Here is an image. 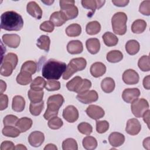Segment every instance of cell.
<instances>
[{
    "instance_id": "cell-10",
    "label": "cell",
    "mask_w": 150,
    "mask_h": 150,
    "mask_svg": "<svg viewBox=\"0 0 150 150\" xmlns=\"http://www.w3.org/2000/svg\"><path fill=\"white\" fill-rule=\"evenodd\" d=\"M139 79V77L138 73L133 69H128L123 73L122 80L127 84H135L138 83Z\"/></svg>"
},
{
    "instance_id": "cell-38",
    "label": "cell",
    "mask_w": 150,
    "mask_h": 150,
    "mask_svg": "<svg viewBox=\"0 0 150 150\" xmlns=\"http://www.w3.org/2000/svg\"><path fill=\"white\" fill-rule=\"evenodd\" d=\"M83 146L87 150H93L97 148V141L96 139L91 136H87L83 139Z\"/></svg>"
},
{
    "instance_id": "cell-36",
    "label": "cell",
    "mask_w": 150,
    "mask_h": 150,
    "mask_svg": "<svg viewBox=\"0 0 150 150\" xmlns=\"http://www.w3.org/2000/svg\"><path fill=\"white\" fill-rule=\"evenodd\" d=\"M16 80L18 84L23 86H26L32 81V74L27 72L21 71L17 76Z\"/></svg>"
},
{
    "instance_id": "cell-48",
    "label": "cell",
    "mask_w": 150,
    "mask_h": 150,
    "mask_svg": "<svg viewBox=\"0 0 150 150\" xmlns=\"http://www.w3.org/2000/svg\"><path fill=\"white\" fill-rule=\"evenodd\" d=\"M18 118L16 116L10 114L5 116L3 120V123L5 126H15L16 124Z\"/></svg>"
},
{
    "instance_id": "cell-7",
    "label": "cell",
    "mask_w": 150,
    "mask_h": 150,
    "mask_svg": "<svg viewBox=\"0 0 150 150\" xmlns=\"http://www.w3.org/2000/svg\"><path fill=\"white\" fill-rule=\"evenodd\" d=\"M131 108L134 115L135 117L140 118L149 109V104L144 98H137L132 103Z\"/></svg>"
},
{
    "instance_id": "cell-23",
    "label": "cell",
    "mask_w": 150,
    "mask_h": 150,
    "mask_svg": "<svg viewBox=\"0 0 150 150\" xmlns=\"http://www.w3.org/2000/svg\"><path fill=\"white\" fill-rule=\"evenodd\" d=\"M32 120L28 117H22L18 120L16 126L21 132H25L29 129L32 125Z\"/></svg>"
},
{
    "instance_id": "cell-20",
    "label": "cell",
    "mask_w": 150,
    "mask_h": 150,
    "mask_svg": "<svg viewBox=\"0 0 150 150\" xmlns=\"http://www.w3.org/2000/svg\"><path fill=\"white\" fill-rule=\"evenodd\" d=\"M106 71L105 66L101 62H96L90 67V73L94 77L102 76Z\"/></svg>"
},
{
    "instance_id": "cell-50",
    "label": "cell",
    "mask_w": 150,
    "mask_h": 150,
    "mask_svg": "<svg viewBox=\"0 0 150 150\" xmlns=\"http://www.w3.org/2000/svg\"><path fill=\"white\" fill-rule=\"evenodd\" d=\"M91 82L86 79H83L82 83L79 87V88L77 90V91L76 92L78 94H81L84 93L87 91L91 88Z\"/></svg>"
},
{
    "instance_id": "cell-8",
    "label": "cell",
    "mask_w": 150,
    "mask_h": 150,
    "mask_svg": "<svg viewBox=\"0 0 150 150\" xmlns=\"http://www.w3.org/2000/svg\"><path fill=\"white\" fill-rule=\"evenodd\" d=\"M76 98L83 104H89L96 101L98 98V95L96 91L90 90L84 93L78 94Z\"/></svg>"
},
{
    "instance_id": "cell-3",
    "label": "cell",
    "mask_w": 150,
    "mask_h": 150,
    "mask_svg": "<svg viewBox=\"0 0 150 150\" xmlns=\"http://www.w3.org/2000/svg\"><path fill=\"white\" fill-rule=\"evenodd\" d=\"M63 103L64 98L61 94H54L50 96L47 101V109L43 115L45 119L50 120L57 116L59 110Z\"/></svg>"
},
{
    "instance_id": "cell-60",
    "label": "cell",
    "mask_w": 150,
    "mask_h": 150,
    "mask_svg": "<svg viewBox=\"0 0 150 150\" xmlns=\"http://www.w3.org/2000/svg\"><path fill=\"white\" fill-rule=\"evenodd\" d=\"M149 138L148 137L146 139H145L143 141V145L145 148L146 149H149Z\"/></svg>"
},
{
    "instance_id": "cell-56",
    "label": "cell",
    "mask_w": 150,
    "mask_h": 150,
    "mask_svg": "<svg viewBox=\"0 0 150 150\" xmlns=\"http://www.w3.org/2000/svg\"><path fill=\"white\" fill-rule=\"evenodd\" d=\"M149 112H150V111L148 109V110H146L144 114H143L142 117H143V120L144 121V122L145 123H146L148 128L149 127Z\"/></svg>"
},
{
    "instance_id": "cell-4",
    "label": "cell",
    "mask_w": 150,
    "mask_h": 150,
    "mask_svg": "<svg viewBox=\"0 0 150 150\" xmlns=\"http://www.w3.org/2000/svg\"><path fill=\"white\" fill-rule=\"evenodd\" d=\"M127 16L122 12L115 13L112 19L111 23L114 32L118 35H123L127 32Z\"/></svg>"
},
{
    "instance_id": "cell-31",
    "label": "cell",
    "mask_w": 150,
    "mask_h": 150,
    "mask_svg": "<svg viewBox=\"0 0 150 150\" xmlns=\"http://www.w3.org/2000/svg\"><path fill=\"white\" fill-rule=\"evenodd\" d=\"M81 32V26L77 23L70 25L66 29V33L70 37H76L79 36Z\"/></svg>"
},
{
    "instance_id": "cell-32",
    "label": "cell",
    "mask_w": 150,
    "mask_h": 150,
    "mask_svg": "<svg viewBox=\"0 0 150 150\" xmlns=\"http://www.w3.org/2000/svg\"><path fill=\"white\" fill-rule=\"evenodd\" d=\"M46 81L42 77H36L30 84V89L35 91H43V89L45 87Z\"/></svg>"
},
{
    "instance_id": "cell-35",
    "label": "cell",
    "mask_w": 150,
    "mask_h": 150,
    "mask_svg": "<svg viewBox=\"0 0 150 150\" xmlns=\"http://www.w3.org/2000/svg\"><path fill=\"white\" fill-rule=\"evenodd\" d=\"M123 58L121 52L117 50H113L107 54L106 59L110 63H117L120 62Z\"/></svg>"
},
{
    "instance_id": "cell-15",
    "label": "cell",
    "mask_w": 150,
    "mask_h": 150,
    "mask_svg": "<svg viewBox=\"0 0 150 150\" xmlns=\"http://www.w3.org/2000/svg\"><path fill=\"white\" fill-rule=\"evenodd\" d=\"M86 112L89 117L94 120L100 119L103 117L105 114L104 110L96 105H90L87 108Z\"/></svg>"
},
{
    "instance_id": "cell-29",
    "label": "cell",
    "mask_w": 150,
    "mask_h": 150,
    "mask_svg": "<svg viewBox=\"0 0 150 150\" xmlns=\"http://www.w3.org/2000/svg\"><path fill=\"white\" fill-rule=\"evenodd\" d=\"M146 27V23L144 20L137 19L135 21L131 26L132 32L134 33H141L144 32Z\"/></svg>"
},
{
    "instance_id": "cell-26",
    "label": "cell",
    "mask_w": 150,
    "mask_h": 150,
    "mask_svg": "<svg viewBox=\"0 0 150 150\" xmlns=\"http://www.w3.org/2000/svg\"><path fill=\"white\" fill-rule=\"evenodd\" d=\"M103 39L104 44L108 47L115 46L118 42V38L110 32H105L103 35Z\"/></svg>"
},
{
    "instance_id": "cell-34",
    "label": "cell",
    "mask_w": 150,
    "mask_h": 150,
    "mask_svg": "<svg viewBox=\"0 0 150 150\" xmlns=\"http://www.w3.org/2000/svg\"><path fill=\"white\" fill-rule=\"evenodd\" d=\"M83 79L80 76H76L73 78L70 81L67 83L66 87L67 88L71 91L76 92L77 90L79 88Z\"/></svg>"
},
{
    "instance_id": "cell-51",
    "label": "cell",
    "mask_w": 150,
    "mask_h": 150,
    "mask_svg": "<svg viewBox=\"0 0 150 150\" xmlns=\"http://www.w3.org/2000/svg\"><path fill=\"white\" fill-rule=\"evenodd\" d=\"M54 25L50 21L43 22L40 25V29L46 32H52L54 30Z\"/></svg>"
},
{
    "instance_id": "cell-43",
    "label": "cell",
    "mask_w": 150,
    "mask_h": 150,
    "mask_svg": "<svg viewBox=\"0 0 150 150\" xmlns=\"http://www.w3.org/2000/svg\"><path fill=\"white\" fill-rule=\"evenodd\" d=\"M62 148L63 150H77L78 149L77 143L73 138H67L62 143Z\"/></svg>"
},
{
    "instance_id": "cell-59",
    "label": "cell",
    "mask_w": 150,
    "mask_h": 150,
    "mask_svg": "<svg viewBox=\"0 0 150 150\" xmlns=\"http://www.w3.org/2000/svg\"><path fill=\"white\" fill-rule=\"evenodd\" d=\"M6 83L4 82L3 80H1V89H0L1 94H3V92L6 90Z\"/></svg>"
},
{
    "instance_id": "cell-21",
    "label": "cell",
    "mask_w": 150,
    "mask_h": 150,
    "mask_svg": "<svg viewBox=\"0 0 150 150\" xmlns=\"http://www.w3.org/2000/svg\"><path fill=\"white\" fill-rule=\"evenodd\" d=\"M50 21L56 26L63 25L67 20L64 13L61 11L53 12L50 16Z\"/></svg>"
},
{
    "instance_id": "cell-44",
    "label": "cell",
    "mask_w": 150,
    "mask_h": 150,
    "mask_svg": "<svg viewBox=\"0 0 150 150\" xmlns=\"http://www.w3.org/2000/svg\"><path fill=\"white\" fill-rule=\"evenodd\" d=\"M48 126L52 129H58L60 128L63 125V122L61 118L57 117V116L50 118L48 121Z\"/></svg>"
},
{
    "instance_id": "cell-49",
    "label": "cell",
    "mask_w": 150,
    "mask_h": 150,
    "mask_svg": "<svg viewBox=\"0 0 150 150\" xmlns=\"http://www.w3.org/2000/svg\"><path fill=\"white\" fill-rule=\"evenodd\" d=\"M139 12L142 15L149 16L150 15V1H144L139 8Z\"/></svg>"
},
{
    "instance_id": "cell-28",
    "label": "cell",
    "mask_w": 150,
    "mask_h": 150,
    "mask_svg": "<svg viewBox=\"0 0 150 150\" xmlns=\"http://www.w3.org/2000/svg\"><path fill=\"white\" fill-rule=\"evenodd\" d=\"M15 68L9 62L2 60L1 66L0 69V73L2 76L8 77L11 75L13 69Z\"/></svg>"
},
{
    "instance_id": "cell-25",
    "label": "cell",
    "mask_w": 150,
    "mask_h": 150,
    "mask_svg": "<svg viewBox=\"0 0 150 150\" xmlns=\"http://www.w3.org/2000/svg\"><path fill=\"white\" fill-rule=\"evenodd\" d=\"M101 87L104 92L111 93L115 88V81L111 77H106L101 81Z\"/></svg>"
},
{
    "instance_id": "cell-57",
    "label": "cell",
    "mask_w": 150,
    "mask_h": 150,
    "mask_svg": "<svg viewBox=\"0 0 150 150\" xmlns=\"http://www.w3.org/2000/svg\"><path fill=\"white\" fill-rule=\"evenodd\" d=\"M150 79V76L148 75L147 76H146L144 80H143V86L144 87V88L146 90H149L150 88V83H149V79Z\"/></svg>"
},
{
    "instance_id": "cell-45",
    "label": "cell",
    "mask_w": 150,
    "mask_h": 150,
    "mask_svg": "<svg viewBox=\"0 0 150 150\" xmlns=\"http://www.w3.org/2000/svg\"><path fill=\"white\" fill-rule=\"evenodd\" d=\"M77 128L80 133L86 135H89L93 131L92 126L90 124L85 122L79 124L77 126Z\"/></svg>"
},
{
    "instance_id": "cell-16",
    "label": "cell",
    "mask_w": 150,
    "mask_h": 150,
    "mask_svg": "<svg viewBox=\"0 0 150 150\" xmlns=\"http://www.w3.org/2000/svg\"><path fill=\"white\" fill-rule=\"evenodd\" d=\"M45 140L44 134L40 131H35L31 132L28 137V141L30 145L34 147L40 146Z\"/></svg>"
},
{
    "instance_id": "cell-53",
    "label": "cell",
    "mask_w": 150,
    "mask_h": 150,
    "mask_svg": "<svg viewBox=\"0 0 150 150\" xmlns=\"http://www.w3.org/2000/svg\"><path fill=\"white\" fill-rule=\"evenodd\" d=\"M8 105V97L6 95L1 94L0 95V110L1 111L6 109Z\"/></svg>"
},
{
    "instance_id": "cell-39",
    "label": "cell",
    "mask_w": 150,
    "mask_h": 150,
    "mask_svg": "<svg viewBox=\"0 0 150 150\" xmlns=\"http://www.w3.org/2000/svg\"><path fill=\"white\" fill-rule=\"evenodd\" d=\"M21 71L27 72L30 74H33L37 71V64L32 60L25 62L21 67Z\"/></svg>"
},
{
    "instance_id": "cell-30",
    "label": "cell",
    "mask_w": 150,
    "mask_h": 150,
    "mask_svg": "<svg viewBox=\"0 0 150 150\" xmlns=\"http://www.w3.org/2000/svg\"><path fill=\"white\" fill-rule=\"evenodd\" d=\"M50 40L49 37L47 35H42L37 40V46L39 49L44 50L46 52H49L50 49Z\"/></svg>"
},
{
    "instance_id": "cell-62",
    "label": "cell",
    "mask_w": 150,
    "mask_h": 150,
    "mask_svg": "<svg viewBox=\"0 0 150 150\" xmlns=\"http://www.w3.org/2000/svg\"><path fill=\"white\" fill-rule=\"evenodd\" d=\"M42 2H43V3H45V4H47L48 5H50V4L51 5V4H52L54 1H47V2H46V1H42Z\"/></svg>"
},
{
    "instance_id": "cell-58",
    "label": "cell",
    "mask_w": 150,
    "mask_h": 150,
    "mask_svg": "<svg viewBox=\"0 0 150 150\" xmlns=\"http://www.w3.org/2000/svg\"><path fill=\"white\" fill-rule=\"evenodd\" d=\"M44 149L45 150H47V149H49V150H51V149H53V150H57V148L56 147V146L54 144H47V145H46V146L44 148Z\"/></svg>"
},
{
    "instance_id": "cell-54",
    "label": "cell",
    "mask_w": 150,
    "mask_h": 150,
    "mask_svg": "<svg viewBox=\"0 0 150 150\" xmlns=\"http://www.w3.org/2000/svg\"><path fill=\"white\" fill-rule=\"evenodd\" d=\"M15 149V145L11 141H5L2 142L1 145V150H13Z\"/></svg>"
},
{
    "instance_id": "cell-47",
    "label": "cell",
    "mask_w": 150,
    "mask_h": 150,
    "mask_svg": "<svg viewBox=\"0 0 150 150\" xmlns=\"http://www.w3.org/2000/svg\"><path fill=\"white\" fill-rule=\"evenodd\" d=\"M45 88L47 91H50L58 90L60 88V83L59 81L57 80H49L46 82Z\"/></svg>"
},
{
    "instance_id": "cell-2",
    "label": "cell",
    "mask_w": 150,
    "mask_h": 150,
    "mask_svg": "<svg viewBox=\"0 0 150 150\" xmlns=\"http://www.w3.org/2000/svg\"><path fill=\"white\" fill-rule=\"evenodd\" d=\"M23 20L21 15L11 11L1 16V28L8 31H19L23 28Z\"/></svg>"
},
{
    "instance_id": "cell-6",
    "label": "cell",
    "mask_w": 150,
    "mask_h": 150,
    "mask_svg": "<svg viewBox=\"0 0 150 150\" xmlns=\"http://www.w3.org/2000/svg\"><path fill=\"white\" fill-rule=\"evenodd\" d=\"M60 11L64 13L67 20L76 18L79 13L78 8L75 6V1L73 0H61L59 2Z\"/></svg>"
},
{
    "instance_id": "cell-18",
    "label": "cell",
    "mask_w": 150,
    "mask_h": 150,
    "mask_svg": "<svg viewBox=\"0 0 150 150\" xmlns=\"http://www.w3.org/2000/svg\"><path fill=\"white\" fill-rule=\"evenodd\" d=\"M67 50L71 54L81 53L83 50V43L78 40H71L67 45Z\"/></svg>"
},
{
    "instance_id": "cell-52",
    "label": "cell",
    "mask_w": 150,
    "mask_h": 150,
    "mask_svg": "<svg viewBox=\"0 0 150 150\" xmlns=\"http://www.w3.org/2000/svg\"><path fill=\"white\" fill-rule=\"evenodd\" d=\"M2 60H5V61L9 62L11 63L12 64V65L15 68L18 64V56L16 54L13 53H9L4 57V59Z\"/></svg>"
},
{
    "instance_id": "cell-61",
    "label": "cell",
    "mask_w": 150,
    "mask_h": 150,
    "mask_svg": "<svg viewBox=\"0 0 150 150\" xmlns=\"http://www.w3.org/2000/svg\"><path fill=\"white\" fill-rule=\"evenodd\" d=\"M15 149H27V148L22 144H18L15 146Z\"/></svg>"
},
{
    "instance_id": "cell-40",
    "label": "cell",
    "mask_w": 150,
    "mask_h": 150,
    "mask_svg": "<svg viewBox=\"0 0 150 150\" xmlns=\"http://www.w3.org/2000/svg\"><path fill=\"white\" fill-rule=\"evenodd\" d=\"M2 132L6 137L16 138L19 135L21 131L14 126H5L2 129Z\"/></svg>"
},
{
    "instance_id": "cell-37",
    "label": "cell",
    "mask_w": 150,
    "mask_h": 150,
    "mask_svg": "<svg viewBox=\"0 0 150 150\" xmlns=\"http://www.w3.org/2000/svg\"><path fill=\"white\" fill-rule=\"evenodd\" d=\"M44 92L43 91H35L32 89L29 90L28 96L31 103H38L42 101Z\"/></svg>"
},
{
    "instance_id": "cell-24",
    "label": "cell",
    "mask_w": 150,
    "mask_h": 150,
    "mask_svg": "<svg viewBox=\"0 0 150 150\" xmlns=\"http://www.w3.org/2000/svg\"><path fill=\"white\" fill-rule=\"evenodd\" d=\"M25 106V100L24 98L21 96H15L12 99V108L16 112L22 111Z\"/></svg>"
},
{
    "instance_id": "cell-11",
    "label": "cell",
    "mask_w": 150,
    "mask_h": 150,
    "mask_svg": "<svg viewBox=\"0 0 150 150\" xmlns=\"http://www.w3.org/2000/svg\"><path fill=\"white\" fill-rule=\"evenodd\" d=\"M105 1H98V0H83L81 1L82 6L86 9H90L91 12L88 16L91 17L94 13L96 9H100L105 4Z\"/></svg>"
},
{
    "instance_id": "cell-14",
    "label": "cell",
    "mask_w": 150,
    "mask_h": 150,
    "mask_svg": "<svg viewBox=\"0 0 150 150\" xmlns=\"http://www.w3.org/2000/svg\"><path fill=\"white\" fill-rule=\"evenodd\" d=\"M141 129V124L137 119L131 118L128 120L125 128L127 133L131 135H135L140 132Z\"/></svg>"
},
{
    "instance_id": "cell-33",
    "label": "cell",
    "mask_w": 150,
    "mask_h": 150,
    "mask_svg": "<svg viewBox=\"0 0 150 150\" xmlns=\"http://www.w3.org/2000/svg\"><path fill=\"white\" fill-rule=\"evenodd\" d=\"M101 30V25L97 21H92L88 22L86 27V31L90 35H94L100 32Z\"/></svg>"
},
{
    "instance_id": "cell-41",
    "label": "cell",
    "mask_w": 150,
    "mask_h": 150,
    "mask_svg": "<svg viewBox=\"0 0 150 150\" xmlns=\"http://www.w3.org/2000/svg\"><path fill=\"white\" fill-rule=\"evenodd\" d=\"M44 107V102L43 101L38 103H30L29 105V111L32 115L34 116H38L40 115L42 111L43 110Z\"/></svg>"
},
{
    "instance_id": "cell-46",
    "label": "cell",
    "mask_w": 150,
    "mask_h": 150,
    "mask_svg": "<svg viewBox=\"0 0 150 150\" xmlns=\"http://www.w3.org/2000/svg\"><path fill=\"white\" fill-rule=\"evenodd\" d=\"M109 128V123L105 121H96V131L98 133L105 132Z\"/></svg>"
},
{
    "instance_id": "cell-42",
    "label": "cell",
    "mask_w": 150,
    "mask_h": 150,
    "mask_svg": "<svg viewBox=\"0 0 150 150\" xmlns=\"http://www.w3.org/2000/svg\"><path fill=\"white\" fill-rule=\"evenodd\" d=\"M138 66L141 70L143 71H149L150 70L149 56L146 55L142 56L138 60Z\"/></svg>"
},
{
    "instance_id": "cell-5",
    "label": "cell",
    "mask_w": 150,
    "mask_h": 150,
    "mask_svg": "<svg viewBox=\"0 0 150 150\" xmlns=\"http://www.w3.org/2000/svg\"><path fill=\"white\" fill-rule=\"evenodd\" d=\"M86 65L87 62L84 58L77 57L71 59L67 66L66 71L62 75L63 79L64 80L69 79L76 72L84 70Z\"/></svg>"
},
{
    "instance_id": "cell-12",
    "label": "cell",
    "mask_w": 150,
    "mask_h": 150,
    "mask_svg": "<svg viewBox=\"0 0 150 150\" xmlns=\"http://www.w3.org/2000/svg\"><path fill=\"white\" fill-rule=\"evenodd\" d=\"M4 44L11 48H16L19 46L21 38L17 34H5L2 37Z\"/></svg>"
},
{
    "instance_id": "cell-9",
    "label": "cell",
    "mask_w": 150,
    "mask_h": 150,
    "mask_svg": "<svg viewBox=\"0 0 150 150\" xmlns=\"http://www.w3.org/2000/svg\"><path fill=\"white\" fill-rule=\"evenodd\" d=\"M79 111L73 105H68L63 111V117L69 122H74L79 118Z\"/></svg>"
},
{
    "instance_id": "cell-55",
    "label": "cell",
    "mask_w": 150,
    "mask_h": 150,
    "mask_svg": "<svg viewBox=\"0 0 150 150\" xmlns=\"http://www.w3.org/2000/svg\"><path fill=\"white\" fill-rule=\"evenodd\" d=\"M112 2L115 6H117L119 7H124L127 6L129 2V1L127 0H113L112 1Z\"/></svg>"
},
{
    "instance_id": "cell-27",
    "label": "cell",
    "mask_w": 150,
    "mask_h": 150,
    "mask_svg": "<svg viewBox=\"0 0 150 150\" xmlns=\"http://www.w3.org/2000/svg\"><path fill=\"white\" fill-rule=\"evenodd\" d=\"M139 43L136 40H129L125 44V50L130 55L137 54L139 50Z\"/></svg>"
},
{
    "instance_id": "cell-13",
    "label": "cell",
    "mask_w": 150,
    "mask_h": 150,
    "mask_svg": "<svg viewBox=\"0 0 150 150\" xmlns=\"http://www.w3.org/2000/svg\"><path fill=\"white\" fill-rule=\"evenodd\" d=\"M140 96V91L137 88H126L122 94V97L124 101L128 103H132Z\"/></svg>"
},
{
    "instance_id": "cell-17",
    "label": "cell",
    "mask_w": 150,
    "mask_h": 150,
    "mask_svg": "<svg viewBox=\"0 0 150 150\" xmlns=\"http://www.w3.org/2000/svg\"><path fill=\"white\" fill-rule=\"evenodd\" d=\"M26 11L30 15L36 19H40L42 16V10L35 1L28 2L26 6Z\"/></svg>"
},
{
    "instance_id": "cell-22",
    "label": "cell",
    "mask_w": 150,
    "mask_h": 150,
    "mask_svg": "<svg viewBox=\"0 0 150 150\" xmlns=\"http://www.w3.org/2000/svg\"><path fill=\"white\" fill-rule=\"evenodd\" d=\"M86 46L88 51L92 54H97L100 49V43L97 38H90L87 40Z\"/></svg>"
},
{
    "instance_id": "cell-1",
    "label": "cell",
    "mask_w": 150,
    "mask_h": 150,
    "mask_svg": "<svg viewBox=\"0 0 150 150\" xmlns=\"http://www.w3.org/2000/svg\"><path fill=\"white\" fill-rule=\"evenodd\" d=\"M66 67L67 65L64 62L49 59L43 65L42 74L47 80H58L64 73Z\"/></svg>"
},
{
    "instance_id": "cell-19",
    "label": "cell",
    "mask_w": 150,
    "mask_h": 150,
    "mask_svg": "<svg viewBox=\"0 0 150 150\" xmlns=\"http://www.w3.org/2000/svg\"><path fill=\"white\" fill-rule=\"evenodd\" d=\"M108 141L110 145L114 147H118L122 145L125 141V137L123 134L114 132L110 134L108 137Z\"/></svg>"
}]
</instances>
